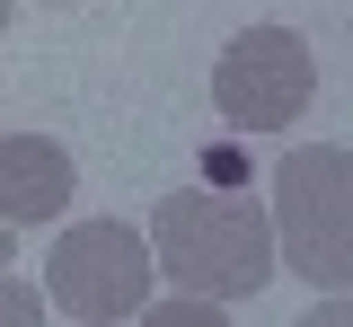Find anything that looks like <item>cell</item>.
Instances as JSON below:
<instances>
[{
  "mask_svg": "<svg viewBox=\"0 0 353 327\" xmlns=\"http://www.w3.org/2000/svg\"><path fill=\"white\" fill-rule=\"evenodd\" d=\"M309 97H318V53L292 27H239L212 62V106L239 133H283L301 124Z\"/></svg>",
  "mask_w": 353,
  "mask_h": 327,
  "instance_id": "4",
  "label": "cell"
},
{
  "mask_svg": "<svg viewBox=\"0 0 353 327\" xmlns=\"http://www.w3.org/2000/svg\"><path fill=\"white\" fill-rule=\"evenodd\" d=\"M150 248H159V275L194 301H256L283 266L274 212L256 195H212V186L159 195L150 204Z\"/></svg>",
  "mask_w": 353,
  "mask_h": 327,
  "instance_id": "1",
  "label": "cell"
},
{
  "mask_svg": "<svg viewBox=\"0 0 353 327\" xmlns=\"http://www.w3.org/2000/svg\"><path fill=\"white\" fill-rule=\"evenodd\" d=\"M274 239H283V266L301 283L353 292V150H336V141L283 150V168H274Z\"/></svg>",
  "mask_w": 353,
  "mask_h": 327,
  "instance_id": "2",
  "label": "cell"
},
{
  "mask_svg": "<svg viewBox=\"0 0 353 327\" xmlns=\"http://www.w3.org/2000/svg\"><path fill=\"white\" fill-rule=\"evenodd\" d=\"M150 275H159V248L132 221H71L44 257V292L71 310L80 327H115L150 310Z\"/></svg>",
  "mask_w": 353,
  "mask_h": 327,
  "instance_id": "3",
  "label": "cell"
},
{
  "mask_svg": "<svg viewBox=\"0 0 353 327\" xmlns=\"http://www.w3.org/2000/svg\"><path fill=\"white\" fill-rule=\"evenodd\" d=\"M292 327H353V292H336V301H318V310H301Z\"/></svg>",
  "mask_w": 353,
  "mask_h": 327,
  "instance_id": "7",
  "label": "cell"
},
{
  "mask_svg": "<svg viewBox=\"0 0 353 327\" xmlns=\"http://www.w3.org/2000/svg\"><path fill=\"white\" fill-rule=\"evenodd\" d=\"M9 327H36V292H27L18 275H9Z\"/></svg>",
  "mask_w": 353,
  "mask_h": 327,
  "instance_id": "8",
  "label": "cell"
},
{
  "mask_svg": "<svg viewBox=\"0 0 353 327\" xmlns=\"http://www.w3.org/2000/svg\"><path fill=\"white\" fill-rule=\"evenodd\" d=\"M141 327H230V310H221V301H194V292H176V301H150Z\"/></svg>",
  "mask_w": 353,
  "mask_h": 327,
  "instance_id": "6",
  "label": "cell"
},
{
  "mask_svg": "<svg viewBox=\"0 0 353 327\" xmlns=\"http://www.w3.org/2000/svg\"><path fill=\"white\" fill-rule=\"evenodd\" d=\"M71 150L44 133H9L0 141V212H9V230H27V221H53L62 204H71Z\"/></svg>",
  "mask_w": 353,
  "mask_h": 327,
  "instance_id": "5",
  "label": "cell"
}]
</instances>
